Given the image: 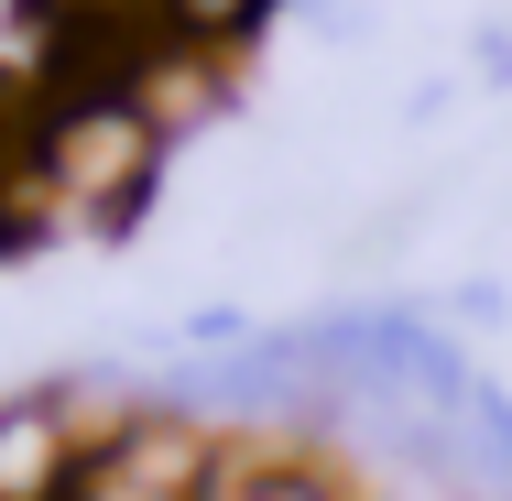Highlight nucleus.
<instances>
[{
	"label": "nucleus",
	"instance_id": "obj_3",
	"mask_svg": "<svg viewBox=\"0 0 512 501\" xmlns=\"http://www.w3.org/2000/svg\"><path fill=\"white\" fill-rule=\"evenodd\" d=\"M262 11H273V0H164V33H186V44H240Z\"/></svg>",
	"mask_w": 512,
	"mask_h": 501
},
{
	"label": "nucleus",
	"instance_id": "obj_2",
	"mask_svg": "<svg viewBox=\"0 0 512 501\" xmlns=\"http://www.w3.org/2000/svg\"><path fill=\"white\" fill-rule=\"evenodd\" d=\"M66 491H77L66 403H11L0 414V501H66Z\"/></svg>",
	"mask_w": 512,
	"mask_h": 501
},
{
	"label": "nucleus",
	"instance_id": "obj_1",
	"mask_svg": "<svg viewBox=\"0 0 512 501\" xmlns=\"http://www.w3.org/2000/svg\"><path fill=\"white\" fill-rule=\"evenodd\" d=\"M153 164H164V120L142 99H77L44 120V153H33V175L55 186V207H77V218H120V207L153 186Z\"/></svg>",
	"mask_w": 512,
	"mask_h": 501
},
{
	"label": "nucleus",
	"instance_id": "obj_4",
	"mask_svg": "<svg viewBox=\"0 0 512 501\" xmlns=\"http://www.w3.org/2000/svg\"><path fill=\"white\" fill-rule=\"evenodd\" d=\"M66 501H175V491H153V480H131V469H109V458H88Z\"/></svg>",
	"mask_w": 512,
	"mask_h": 501
},
{
	"label": "nucleus",
	"instance_id": "obj_5",
	"mask_svg": "<svg viewBox=\"0 0 512 501\" xmlns=\"http://www.w3.org/2000/svg\"><path fill=\"white\" fill-rule=\"evenodd\" d=\"M0 229H11V207H0Z\"/></svg>",
	"mask_w": 512,
	"mask_h": 501
}]
</instances>
